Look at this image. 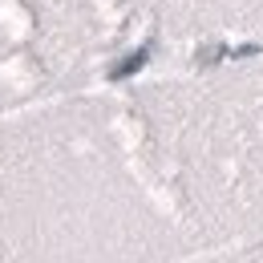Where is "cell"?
Returning <instances> with one entry per match:
<instances>
[{"label": "cell", "mask_w": 263, "mask_h": 263, "mask_svg": "<svg viewBox=\"0 0 263 263\" xmlns=\"http://www.w3.org/2000/svg\"><path fill=\"white\" fill-rule=\"evenodd\" d=\"M211 263H263V235L243 239V243L223 247V251H211Z\"/></svg>", "instance_id": "2"}, {"label": "cell", "mask_w": 263, "mask_h": 263, "mask_svg": "<svg viewBox=\"0 0 263 263\" xmlns=\"http://www.w3.org/2000/svg\"><path fill=\"white\" fill-rule=\"evenodd\" d=\"M166 158L202 251L263 235V69L202 81L170 122Z\"/></svg>", "instance_id": "1"}]
</instances>
